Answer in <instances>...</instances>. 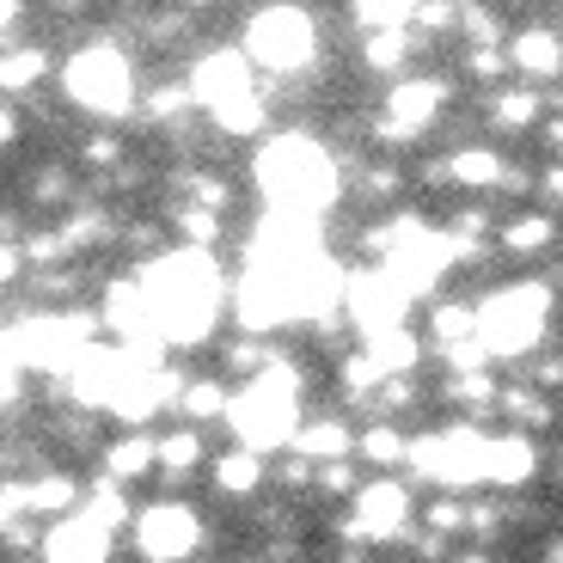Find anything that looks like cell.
I'll use <instances>...</instances> for the list:
<instances>
[{
	"mask_svg": "<svg viewBox=\"0 0 563 563\" xmlns=\"http://www.w3.org/2000/svg\"><path fill=\"white\" fill-rule=\"evenodd\" d=\"M300 393H307L300 362L276 355V367H269V374H257V380H245L240 393H233V410H227L233 435H240L245 448H257V453L288 448V441H295V429L307 422V417H300Z\"/></svg>",
	"mask_w": 563,
	"mask_h": 563,
	"instance_id": "3",
	"label": "cell"
},
{
	"mask_svg": "<svg viewBox=\"0 0 563 563\" xmlns=\"http://www.w3.org/2000/svg\"><path fill=\"white\" fill-rule=\"evenodd\" d=\"M453 563H496L490 551H453Z\"/></svg>",
	"mask_w": 563,
	"mask_h": 563,
	"instance_id": "46",
	"label": "cell"
},
{
	"mask_svg": "<svg viewBox=\"0 0 563 563\" xmlns=\"http://www.w3.org/2000/svg\"><path fill=\"white\" fill-rule=\"evenodd\" d=\"M448 166H453V190H503L508 159L496 147H484V141H465V147L448 154Z\"/></svg>",
	"mask_w": 563,
	"mask_h": 563,
	"instance_id": "19",
	"label": "cell"
},
{
	"mask_svg": "<svg viewBox=\"0 0 563 563\" xmlns=\"http://www.w3.org/2000/svg\"><path fill=\"white\" fill-rule=\"evenodd\" d=\"M355 441H362V429H350L343 417H331V410H324V417H307V422H300L288 448L307 453V460H350Z\"/></svg>",
	"mask_w": 563,
	"mask_h": 563,
	"instance_id": "15",
	"label": "cell"
},
{
	"mask_svg": "<svg viewBox=\"0 0 563 563\" xmlns=\"http://www.w3.org/2000/svg\"><path fill=\"white\" fill-rule=\"evenodd\" d=\"M245 563H257V558H245Z\"/></svg>",
	"mask_w": 563,
	"mask_h": 563,
	"instance_id": "49",
	"label": "cell"
},
{
	"mask_svg": "<svg viewBox=\"0 0 563 563\" xmlns=\"http://www.w3.org/2000/svg\"><path fill=\"white\" fill-rule=\"evenodd\" d=\"M551 307H558V288L551 282H503L478 300V338L496 362H515V355H533L551 331Z\"/></svg>",
	"mask_w": 563,
	"mask_h": 563,
	"instance_id": "4",
	"label": "cell"
},
{
	"mask_svg": "<svg viewBox=\"0 0 563 563\" xmlns=\"http://www.w3.org/2000/svg\"><path fill=\"white\" fill-rule=\"evenodd\" d=\"M367 350L380 355L386 374H417L422 367V338L410 331V324H393V331H374V338H362Z\"/></svg>",
	"mask_w": 563,
	"mask_h": 563,
	"instance_id": "26",
	"label": "cell"
},
{
	"mask_svg": "<svg viewBox=\"0 0 563 563\" xmlns=\"http://www.w3.org/2000/svg\"><path fill=\"white\" fill-rule=\"evenodd\" d=\"M551 478L563 484V441H558V460H551Z\"/></svg>",
	"mask_w": 563,
	"mask_h": 563,
	"instance_id": "47",
	"label": "cell"
},
{
	"mask_svg": "<svg viewBox=\"0 0 563 563\" xmlns=\"http://www.w3.org/2000/svg\"><path fill=\"white\" fill-rule=\"evenodd\" d=\"M245 56L276 80H307V74H319V25L295 0H269L245 25Z\"/></svg>",
	"mask_w": 563,
	"mask_h": 563,
	"instance_id": "5",
	"label": "cell"
},
{
	"mask_svg": "<svg viewBox=\"0 0 563 563\" xmlns=\"http://www.w3.org/2000/svg\"><path fill=\"white\" fill-rule=\"evenodd\" d=\"M190 92H197L202 111H221V104L245 99V92H257V68L245 49H233V43H221V49H202L197 62H190Z\"/></svg>",
	"mask_w": 563,
	"mask_h": 563,
	"instance_id": "9",
	"label": "cell"
},
{
	"mask_svg": "<svg viewBox=\"0 0 563 563\" xmlns=\"http://www.w3.org/2000/svg\"><path fill=\"white\" fill-rule=\"evenodd\" d=\"M264 472H269V465H264V453H257V448H245V441H240V448H227L221 460H214V490H221V496H233V503H245V496H257Z\"/></svg>",
	"mask_w": 563,
	"mask_h": 563,
	"instance_id": "20",
	"label": "cell"
},
{
	"mask_svg": "<svg viewBox=\"0 0 563 563\" xmlns=\"http://www.w3.org/2000/svg\"><path fill=\"white\" fill-rule=\"evenodd\" d=\"M62 233L74 240V252H86V245H104V240H117L123 227L111 221V209H104V202H74V209L62 214Z\"/></svg>",
	"mask_w": 563,
	"mask_h": 563,
	"instance_id": "28",
	"label": "cell"
},
{
	"mask_svg": "<svg viewBox=\"0 0 563 563\" xmlns=\"http://www.w3.org/2000/svg\"><path fill=\"white\" fill-rule=\"evenodd\" d=\"M441 398H448V405H460L465 417H490L496 398H503V380H496L490 367H460V374H448Z\"/></svg>",
	"mask_w": 563,
	"mask_h": 563,
	"instance_id": "21",
	"label": "cell"
},
{
	"mask_svg": "<svg viewBox=\"0 0 563 563\" xmlns=\"http://www.w3.org/2000/svg\"><path fill=\"white\" fill-rule=\"evenodd\" d=\"M104 472L123 484H141L147 472H159V435H147V429H129V435H117L111 448H104Z\"/></svg>",
	"mask_w": 563,
	"mask_h": 563,
	"instance_id": "18",
	"label": "cell"
},
{
	"mask_svg": "<svg viewBox=\"0 0 563 563\" xmlns=\"http://www.w3.org/2000/svg\"><path fill=\"white\" fill-rule=\"evenodd\" d=\"M539 563H563V533H558V539H545V545H539Z\"/></svg>",
	"mask_w": 563,
	"mask_h": 563,
	"instance_id": "45",
	"label": "cell"
},
{
	"mask_svg": "<svg viewBox=\"0 0 563 563\" xmlns=\"http://www.w3.org/2000/svg\"><path fill=\"white\" fill-rule=\"evenodd\" d=\"M484 453H490V435H478V422H453V429H435V435H410V478L435 484V490H472L484 484Z\"/></svg>",
	"mask_w": 563,
	"mask_h": 563,
	"instance_id": "6",
	"label": "cell"
},
{
	"mask_svg": "<svg viewBox=\"0 0 563 563\" xmlns=\"http://www.w3.org/2000/svg\"><path fill=\"white\" fill-rule=\"evenodd\" d=\"M527 478H539V448L527 429H508V435H490V453H484V484L496 490H521Z\"/></svg>",
	"mask_w": 563,
	"mask_h": 563,
	"instance_id": "12",
	"label": "cell"
},
{
	"mask_svg": "<svg viewBox=\"0 0 563 563\" xmlns=\"http://www.w3.org/2000/svg\"><path fill=\"white\" fill-rule=\"evenodd\" d=\"M460 338H478V300H435L429 307V343H460Z\"/></svg>",
	"mask_w": 563,
	"mask_h": 563,
	"instance_id": "31",
	"label": "cell"
},
{
	"mask_svg": "<svg viewBox=\"0 0 563 563\" xmlns=\"http://www.w3.org/2000/svg\"><path fill=\"white\" fill-rule=\"evenodd\" d=\"M338 533L350 539V545H393V539H405L410 533V484L393 478V472L362 484V490L350 496V515H343Z\"/></svg>",
	"mask_w": 563,
	"mask_h": 563,
	"instance_id": "7",
	"label": "cell"
},
{
	"mask_svg": "<svg viewBox=\"0 0 563 563\" xmlns=\"http://www.w3.org/2000/svg\"><path fill=\"white\" fill-rule=\"evenodd\" d=\"M448 99H453L448 80H435V74H405V80H393V92H386V111L429 135V129L441 123V111H448Z\"/></svg>",
	"mask_w": 563,
	"mask_h": 563,
	"instance_id": "11",
	"label": "cell"
},
{
	"mask_svg": "<svg viewBox=\"0 0 563 563\" xmlns=\"http://www.w3.org/2000/svg\"><path fill=\"white\" fill-rule=\"evenodd\" d=\"M31 202H37V209H56V202H68V166L43 159V166L31 172Z\"/></svg>",
	"mask_w": 563,
	"mask_h": 563,
	"instance_id": "36",
	"label": "cell"
},
{
	"mask_svg": "<svg viewBox=\"0 0 563 563\" xmlns=\"http://www.w3.org/2000/svg\"><path fill=\"white\" fill-rule=\"evenodd\" d=\"M417 25H386V31H362V74L374 80H405L410 56H417Z\"/></svg>",
	"mask_w": 563,
	"mask_h": 563,
	"instance_id": "13",
	"label": "cell"
},
{
	"mask_svg": "<svg viewBox=\"0 0 563 563\" xmlns=\"http://www.w3.org/2000/svg\"><path fill=\"white\" fill-rule=\"evenodd\" d=\"M257 184L269 197V214H312L338 202L343 184V159L324 147L307 129H288V135H269L264 154H257Z\"/></svg>",
	"mask_w": 563,
	"mask_h": 563,
	"instance_id": "1",
	"label": "cell"
},
{
	"mask_svg": "<svg viewBox=\"0 0 563 563\" xmlns=\"http://www.w3.org/2000/svg\"><path fill=\"white\" fill-rule=\"evenodd\" d=\"M496 245H503L508 257H539L558 245V214L545 209H521V214H508L503 233H496Z\"/></svg>",
	"mask_w": 563,
	"mask_h": 563,
	"instance_id": "17",
	"label": "cell"
},
{
	"mask_svg": "<svg viewBox=\"0 0 563 563\" xmlns=\"http://www.w3.org/2000/svg\"><path fill=\"white\" fill-rule=\"evenodd\" d=\"M80 503H86V490L68 472H37V478H25V515H37V521H62Z\"/></svg>",
	"mask_w": 563,
	"mask_h": 563,
	"instance_id": "16",
	"label": "cell"
},
{
	"mask_svg": "<svg viewBox=\"0 0 563 563\" xmlns=\"http://www.w3.org/2000/svg\"><path fill=\"white\" fill-rule=\"evenodd\" d=\"M62 92L74 111L99 117V123H129V111H141L135 62L117 37H92L62 62Z\"/></svg>",
	"mask_w": 563,
	"mask_h": 563,
	"instance_id": "2",
	"label": "cell"
},
{
	"mask_svg": "<svg viewBox=\"0 0 563 563\" xmlns=\"http://www.w3.org/2000/svg\"><path fill=\"white\" fill-rule=\"evenodd\" d=\"M350 13L362 31H386V25H417V0H350Z\"/></svg>",
	"mask_w": 563,
	"mask_h": 563,
	"instance_id": "32",
	"label": "cell"
},
{
	"mask_svg": "<svg viewBox=\"0 0 563 563\" xmlns=\"http://www.w3.org/2000/svg\"><path fill=\"white\" fill-rule=\"evenodd\" d=\"M539 190H545L551 209H563V159H551V166L539 172Z\"/></svg>",
	"mask_w": 563,
	"mask_h": 563,
	"instance_id": "42",
	"label": "cell"
},
{
	"mask_svg": "<svg viewBox=\"0 0 563 563\" xmlns=\"http://www.w3.org/2000/svg\"><path fill=\"white\" fill-rule=\"evenodd\" d=\"M319 490L324 496H355L362 478H355V453L350 460H319Z\"/></svg>",
	"mask_w": 563,
	"mask_h": 563,
	"instance_id": "38",
	"label": "cell"
},
{
	"mask_svg": "<svg viewBox=\"0 0 563 563\" xmlns=\"http://www.w3.org/2000/svg\"><path fill=\"white\" fill-rule=\"evenodd\" d=\"M521 367H527V380H539L545 393L563 386V350H533V362H521Z\"/></svg>",
	"mask_w": 563,
	"mask_h": 563,
	"instance_id": "40",
	"label": "cell"
},
{
	"mask_svg": "<svg viewBox=\"0 0 563 563\" xmlns=\"http://www.w3.org/2000/svg\"><path fill=\"white\" fill-rule=\"evenodd\" d=\"M49 68H56V56H49L43 43H13V49H7V74H0V80H7V99H19V92H31L37 80H49Z\"/></svg>",
	"mask_w": 563,
	"mask_h": 563,
	"instance_id": "27",
	"label": "cell"
},
{
	"mask_svg": "<svg viewBox=\"0 0 563 563\" xmlns=\"http://www.w3.org/2000/svg\"><path fill=\"white\" fill-rule=\"evenodd\" d=\"M0 13H7L0 25H7V31H19V25H25V0H0Z\"/></svg>",
	"mask_w": 563,
	"mask_h": 563,
	"instance_id": "44",
	"label": "cell"
},
{
	"mask_svg": "<svg viewBox=\"0 0 563 563\" xmlns=\"http://www.w3.org/2000/svg\"><path fill=\"white\" fill-rule=\"evenodd\" d=\"M460 31L472 43H503V25H496L490 13V0H465V13H460Z\"/></svg>",
	"mask_w": 563,
	"mask_h": 563,
	"instance_id": "37",
	"label": "cell"
},
{
	"mask_svg": "<svg viewBox=\"0 0 563 563\" xmlns=\"http://www.w3.org/2000/svg\"><path fill=\"white\" fill-rule=\"evenodd\" d=\"M129 484L123 478H111V472H104V478L99 484H86V515H92V521H104V527H111V533H123V527H135V515H129Z\"/></svg>",
	"mask_w": 563,
	"mask_h": 563,
	"instance_id": "29",
	"label": "cell"
},
{
	"mask_svg": "<svg viewBox=\"0 0 563 563\" xmlns=\"http://www.w3.org/2000/svg\"><path fill=\"white\" fill-rule=\"evenodd\" d=\"M159 233H166V227H159V221H129L123 233H117V240H123L129 252H141V257H154V252H159Z\"/></svg>",
	"mask_w": 563,
	"mask_h": 563,
	"instance_id": "41",
	"label": "cell"
},
{
	"mask_svg": "<svg viewBox=\"0 0 563 563\" xmlns=\"http://www.w3.org/2000/svg\"><path fill=\"white\" fill-rule=\"evenodd\" d=\"M202 460H209V448H202V429H197V422H178V429H166V435H159V478L184 484Z\"/></svg>",
	"mask_w": 563,
	"mask_h": 563,
	"instance_id": "22",
	"label": "cell"
},
{
	"mask_svg": "<svg viewBox=\"0 0 563 563\" xmlns=\"http://www.w3.org/2000/svg\"><path fill=\"white\" fill-rule=\"evenodd\" d=\"M166 227L178 233V245H221L227 240V214L221 209H202V202H172Z\"/></svg>",
	"mask_w": 563,
	"mask_h": 563,
	"instance_id": "23",
	"label": "cell"
},
{
	"mask_svg": "<svg viewBox=\"0 0 563 563\" xmlns=\"http://www.w3.org/2000/svg\"><path fill=\"white\" fill-rule=\"evenodd\" d=\"M508 62H515V74H521L527 86L563 80V31H551V25H521L515 37H508Z\"/></svg>",
	"mask_w": 563,
	"mask_h": 563,
	"instance_id": "10",
	"label": "cell"
},
{
	"mask_svg": "<svg viewBox=\"0 0 563 563\" xmlns=\"http://www.w3.org/2000/svg\"><path fill=\"white\" fill-rule=\"evenodd\" d=\"M496 410L508 417V429H527V435H539V429H551L558 422V398L545 393L539 380H503V398H496Z\"/></svg>",
	"mask_w": 563,
	"mask_h": 563,
	"instance_id": "14",
	"label": "cell"
},
{
	"mask_svg": "<svg viewBox=\"0 0 563 563\" xmlns=\"http://www.w3.org/2000/svg\"><path fill=\"white\" fill-rule=\"evenodd\" d=\"M508 68H515V62H508V43H472V49H465V74L478 86H496Z\"/></svg>",
	"mask_w": 563,
	"mask_h": 563,
	"instance_id": "34",
	"label": "cell"
},
{
	"mask_svg": "<svg viewBox=\"0 0 563 563\" xmlns=\"http://www.w3.org/2000/svg\"><path fill=\"white\" fill-rule=\"evenodd\" d=\"M227 410H233V393H227V380H184V398H178V417L184 422H221Z\"/></svg>",
	"mask_w": 563,
	"mask_h": 563,
	"instance_id": "30",
	"label": "cell"
},
{
	"mask_svg": "<svg viewBox=\"0 0 563 563\" xmlns=\"http://www.w3.org/2000/svg\"><path fill=\"white\" fill-rule=\"evenodd\" d=\"M448 227L460 233V240H478V245H484L496 221H490V209H484V202H465V209H453V221H448Z\"/></svg>",
	"mask_w": 563,
	"mask_h": 563,
	"instance_id": "39",
	"label": "cell"
},
{
	"mask_svg": "<svg viewBox=\"0 0 563 563\" xmlns=\"http://www.w3.org/2000/svg\"><path fill=\"white\" fill-rule=\"evenodd\" d=\"M350 184H355V197H367V202H393L405 190V172L398 166H350Z\"/></svg>",
	"mask_w": 563,
	"mask_h": 563,
	"instance_id": "33",
	"label": "cell"
},
{
	"mask_svg": "<svg viewBox=\"0 0 563 563\" xmlns=\"http://www.w3.org/2000/svg\"><path fill=\"white\" fill-rule=\"evenodd\" d=\"M355 460H367L374 472H398V465L410 460V435H398L393 422L374 417V422L362 429V441H355Z\"/></svg>",
	"mask_w": 563,
	"mask_h": 563,
	"instance_id": "24",
	"label": "cell"
},
{
	"mask_svg": "<svg viewBox=\"0 0 563 563\" xmlns=\"http://www.w3.org/2000/svg\"><path fill=\"white\" fill-rule=\"evenodd\" d=\"M74 154H80V166H92L99 178H111V172L123 166V141H117V135H80Z\"/></svg>",
	"mask_w": 563,
	"mask_h": 563,
	"instance_id": "35",
	"label": "cell"
},
{
	"mask_svg": "<svg viewBox=\"0 0 563 563\" xmlns=\"http://www.w3.org/2000/svg\"><path fill=\"white\" fill-rule=\"evenodd\" d=\"M490 123L496 129H539L545 123V99H539L533 86H508V92H490Z\"/></svg>",
	"mask_w": 563,
	"mask_h": 563,
	"instance_id": "25",
	"label": "cell"
},
{
	"mask_svg": "<svg viewBox=\"0 0 563 563\" xmlns=\"http://www.w3.org/2000/svg\"><path fill=\"white\" fill-rule=\"evenodd\" d=\"M129 539H135V551L147 563H190L202 545V515L190 503H147L135 515V527H129Z\"/></svg>",
	"mask_w": 563,
	"mask_h": 563,
	"instance_id": "8",
	"label": "cell"
},
{
	"mask_svg": "<svg viewBox=\"0 0 563 563\" xmlns=\"http://www.w3.org/2000/svg\"><path fill=\"white\" fill-rule=\"evenodd\" d=\"M551 288H558V295H563V257H558V269H551Z\"/></svg>",
	"mask_w": 563,
	"mask_h": 563,
	"instance_id": "48",
	"label": "cell"
},
{
	"mask_svg": "<svg viewBox=\"0 0 563 563\" xmlns=\"http://www.w3.org/2000/svg\"><path fill=\"white\" fill-rule=\"evenodd\" d=\"M0 135H7V147H19V135H25V111H19V104H7V117H0Z\"/></svg>",
	"mask_w": 563,
	"mask_h": 563,
	"instance_id": "43",
	"label": "cell"
}]
</instances>
